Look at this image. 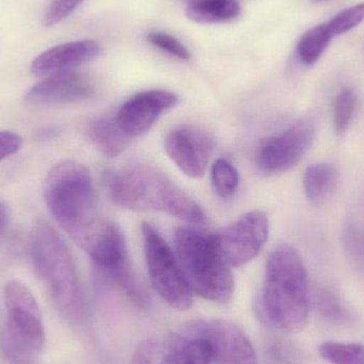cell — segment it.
I'll return each instance as SVG.
<instances>
[{
    "label": "cell",
    "mask_w": 364,
    "mask_h": 364,
    "mask_svg": "<svg viewBox=\"0 0 364 364\" xmlns=\"http://www.w3.org/2000/svg\"><path fill=\"white\" fill-rule=\"evenodd\" d=\"M44 198L58 224L106 277L130 271L123 235L102 213L91 173L83 164L64 161L53 166L45 178Z\"/></svg>",
    "instance_id": "6da1fadb"
},
{
    "label": "cell",
    "mask_w": 364,
    "mask_h": 364,
    "mask_svg": "<svg viewBox=\"0 0 364 364\" xmlns=\"http://www.w3.org/2000/svg\"><path fill=\"white\" fill-rule=\"evenodd\" d=\"M105 184L115 205L136 211L162 212L188 224H203L200 205L161 171L132 164L105 173Z\"/></svg>",
    "instance_id": "7a4b0ae2"
},
{
    "label": "cell",
    "mask_w": 364,
    "mask_h": 364,
    "mask_svg": "<svg viewBox=\"0 0 364 364\" xmlns=\"http://www.w3.org/2000/svg\"><path fill=\"white\" fill-rule=\"evenodd\" d=\"M263 308L277 328L286 333L304 329L309 318L307 272L299 252L289 244L269 254L265 267Z\"/></svg>",
    "instance_id": "3957f363"
},
{
    "label": "cell",
    "mask_w": 364,
    "mask_h": 364,
    "mask_svg": "<svg viewBox=\"0 0 364 364\" xmlns=\"http://www.w3.org/2000/svg\"><path fill=\"white\" fill-rule=\"evenodd\" d=\"M30 260L38 277L47 284L55 305L66 316L82 309V290L74 258L61 235L40 220L30 235Z\"/></svg>",
    "instance_id": "277c9868"
},
{
    "label": "cell",
    "mask_w": 364,
    "mask_h": 364,
    "mask_svg": "<svg viewBox=\"0 0 364 364\" xmlns=\"http://www.w3.org/2000/svg\"><path fill=\"white\" fill-rule=\"evenodd\" d=\"M175 247L193 293L214 303L230 301L235 279L231 267L218 254L211 235L181 227L175 232Z\"/></svg>",
    "instance_id": "5b68a950"
},
{
    "label": "cell",
    "mask_w": 364,
    "mask_h": 364,
    "mask_svg": "<svg viewBox=\"0 0 364 364\" xmlns=\"http://www.w3.org/2000/svg\"><path fill=\"white\" fill-rule=\"evenodd\" d=\"M6 329L2 336V350L8 359L36 356L44 346L42 314L31 291L18 280L6 282L4 290Z\"/></svg>",
    "instance_id": "8992f818"
},
{
    "label": "cell",
    "mask_w": 364,
    "mask_h": 364,
    "mask_svg": "<svg viewBox=\"0 0 364 364\" xmlns=\"http://www.w3.org/2000/svg\"><path fill=\"white\" fill-rule=\"evenodd\" d=\"M145 258L154 288L175 309H190L193 291L184 276L177 256L155 227L142 224Z\"/></svg>",
    "instance_id": "52a82bcc"
},
{
    "label": "cell",
    "mask_w": 364,
    "mask_h": 364,
    "mask_svg": "<svg viewBox=\"0 0 364 364\" xmlns=\"http://www.w3.org/2000/svg\"><path fill=\"white\" fill-rule=\"evenodd\" d=\"M269 223L264 212H248L222 230L211 235L223 260L232 269L258 256L269 237Z\"/></svg>",
    "instance_id": "ba28073f"
},
{
    "label": "cell",
    "mask_w": 364,
    "mask_h": 364,
    "mask_svg": "<svg viewBox=\"0 0 364 364\" xmlns=\"http://www.w3.org/2000/svg\"><path fill=\"white\" fill-rule=\"evenodd\" d=\"M316 126L310 119H301L284 132L267 139L257 155V166L264 174H279L296 166L311 149Z\"/></svg>",
    "instance_id": "9c48e42d"
},
{
    "label": "cell",
    "mask_w": 364,
    "mask_h": 364,
    "mask_svg": "<svg viewBox=\"0 0 364 364\" xmlns=\"http://www.w3.org/2000/svg\"><path fill=\"white\" fill-rule=\"evenodd\" d=\"M184 335L205 338L211 346L213 364H257L252 342L232 323L200 321L186 327Z\"/></svg>",
    "instance_id": "30bf717a"
},
{
    "label": "cell",
    "mask_w": 364,
    "mask_h": 364,
    "mask_svg": "<svg viewBox=\"0 0 364 364\" xmlns=\"http://www.w3.org/2000/svg\"><path fill=\"white\" fill-rule=\"evenodd\" d=\"M177 94L164 90L141 92L122 105L114 119L129 139L146 134L159 117L178 104Z\"/></svg>",
    "instance_id": "8fae6325"
},
{
    "label": "cell",
    "mask_w": 364,
    "mask_h": 364,
    "mask_svg": "<svg viewBox=\"0 0 364 364\" xmlns=\"http://www.w3.org/2000/svg\"><path fill=\"white\" fill-rule=\"evenodd\" d=\"M94 95L95 87L85 75L66 70L47 75L27 92L25 102L36 107L58 106L83 102Z\"/></svg>",
    "instance_id": "7c38bea8"
},
{
    "label": "cell",
    "mask_w": 364,
    "mask_h": 364,
    "mask_svg": "<svg viewBox=\"0 0 364 364\" xmlns=\"http://www.w3.org/2000/svg\"><path fill=\"white\" fill-rule=\"evenodd\" d=\"M213 149L211 136L196 127L181 126L168 134L166 151L177 168L191 178L205 174Z\"/></svg>",
    "instance_id": "4fadbf2b"
},
{
    "label": "cell",
    "mask_w": 364,
    "mask_h": 364,
    "mask_svg": "<svg viewBox=\"0 0 364 364\" xmlns=\"http://www.w3.org/2000/svg\"><path fill=\"white\" fill-rule=\"evenodd\" d=\"M100 46L93 40L76 41L58 45L44 51L32 61V74L45 76L60 70H73L98 57Z\"/></svg>",
    "instance_id": "5bb4252c"
},
{
    "label": "cell",
    "mask_w": 364,
    "mask_h": 364,
    "mask_svg": "<svg viewBox=\"0 0 364 364\" xmlns=\"http://www.w3.org/2000/svg\"><path fill=\"white\" fill-rule=\"evenodd\" d=\"M87 134L96 149L110 158L121 155L132 140L119 129L114 117H110L92 119L87 124Z\"/></svg>",
    "instance_id": "9a60e30c"
},
{
    "label": "cell",
    "mask_w": 364,
    "mask_h": 364,
    "mask_svg": "<svg viewBox=\"0 0 364 364\" xmlns=\"http://www.w3.org/2000/svg\"><path fill=\"white\" fill-rule=\"evenodd\" d=\"M132 364H188L181 348V336L151 339L136 348Z\"/></svg>",
    "instance_id": "2e32d148"
},
{
    "label": "cell",
    "mask_w": 364,
    "mask_h": 364,
    "mask_svg": "<svg viewBox=\"0 0 364 364\" xmlns=\"http://www.w3.org/2000/svg\"><path fill=\"white\" fill-rule=\"evenodd\" d=\"M337 168L327 162H318L306 168L304 174V190L308 200L314 205H320L331 197L337 186Z\"/></svg>",
    "instance_id": "e0dca14e"
},
{
    "label": "cell",
    "mask_w": 364,
    "mask_h": 364,
    "mask_svg": "<svg viewBox=\"0 0 364 364\" xmlns=\"http://www.w3.org/2000/svg\"><path fill=\"white\" fill-rule=\"evenodd\" d=\"M186 13L196 23H223L235 18L241 13V6L235 0H192Z\"/></svg>",
    "instance_id": "ac0fdd59"
},
{
    "label": "cell",
    "mask_w": 364,
    "mask_h": 364,
    "mask_svg": "<svg viewBox=\"0 0 364 364\" xmlns=\"http://www.w3.org/2000/svg\"><path fill=\"white\" fill-rule=\"evenodd\" d=\"M333 38L327 23L316 26L306 31L297 43V55L301 63L305 65L316 63Z\"/></svg>",
    "instance_id": "d6986e66"
},
{
    "label": "cell",
    "mask_w": 364,
    "mask_h": 364,
    "mask_svg": "<svg viewBox=\"0 0 364 364\" xmlns=\"http://www.w3.org/2000/svg\"><path fill=\"white\" fill-rule=\"evenodd\" d=\"M211 181L218 197L231 198L239 186V173L228 160L218 159L211 168Z\"/></svg>",
    "instance_id": "ffe728a7"
},
{
    "label": "cell",
    "mask_w": 364,
    "mask_h": 364,
    "mask_svg": "<svg viewBox=\"0 0 364 364\" xmlns=\"http://www.w3.org/2000/svg\"><path fill=\"white\" fill-rule=\"evenodd\" d=\"M323 359L331 364H364V346L325 342L318 348Z\"/></svg>",
    "instance_id": "44dd1931"
},
{
    "label": "cell",
    "mask_w": 364,
    "mask_h": 364,
    "mask_svg": "<svg viewBox=\"0 0 364 364\" xmlns=\"http://www.w3.org/2000/svg\"><path fill=\"white\" fill-rule=\"evenodd\" d=\"M357 107V96L350 87H344L333 102V124L338 134H343L350 127Z\"/></svg>",
    "instance_id": "7402d4cb"
},
{
    "label": "cell",
    "mask_w": 364,
    "mask_h": 364,
    "mask_svg": "<svg viewBox=\"0 0 364 364\" xmlns=\"http://www.w3.org/2000/svg\"><path fill=\"white\" fill-rule=\"evenodd\" d=\"M181 348L184 359L188 364L212 363L211 346L203 337L197 336H181Z\"/></svg>",
    "instance_id": "603a6c76"
},
{
    "label": "cell",
    "mask_w": 364,
    "mask_h": 364,
    "mask_svg": "<svg viewBox=\"0 0 364 364\" xmlns=\"http://www.w3.org/2000/svg\"><path fill=\"white\" fill-rule=\"evenodd\" d=\"M364 21V2L344 9L327 23L333 36L350 31Z\"/></svg>",
    "instance_id": "cb8c5ba5"
},
{
    "label": "cell",
    "mask_w": 364,
    "mask_h": 364,
    "mask_svg": "<svg viewBox=\"0 0 364 364\" xmlns=\"http://www.w3.org/2000/svg\"><path fill=\"white\" fill-rule=\"evenodd\" d=\"M147 40L158 48L178 58L179 60L188 61L191 59V53L188 48L182 44L181 41L177 40L171 34L160 31L151 32L147 36Z\"/></svg>",
    "instance_id": "d4e9b609"
},
{
    "label": "cell",
    "mask_w": 364,
    "mask_h": 364,
    "mask_svg": "<svg viewBox=\"0 0 364 364\" xmlns=\"http://www.w3.org/2000/svg\"><path fill=\"white\" fill-rule=\"evenodd\" d=\"M83 0H55L45 13L43 25L45 27H53L70 16Z\"/></svg>",
    "instance_id": "484cf974"
},
{
    "label": "cell",
    "mask_w": 364,
    "mask_h": 364,
    "mask_svg": "<svg viewBox=\"0 0 364 364\" xmlns=\"http://www.w3.org/2000/svg\"><path fill=\"white\" fill-rule=\"evenodd\" d=\"M318 304L322 314L333 318H341L344 316L343 308L338 303L337 299L328 291L318 290Z\"/></svg>",
    "instance_id": "4316f807"
},
{
    "label": "cell",
    "mask_w": 364,
    "mask_h": 364,
    "mask_svg": "<svg viewBox=\"0 0 364 364\" xmlns=\"http://www.w3.org/2000/svg\"><path fill=\"white\" fill-rule=\"evenodd\" d=\"M21 143L23 141L19 134L12 132H0V161L17 153Z\"/></svg>",
    "instance_id": "83f0119b"
},
{
    "label": "cell",
    "mask_w": 364,
    "mask_h": 364,
    "mask_svg": "<svg viewBox=\"0 0 364 364\" xmlns=\"http://www.w3.org/2000/svg\"><path fill=\"white\" fill-rule=\"evenodd\" d=\"M346 243L353 256L364 263V233L355 228H350L346 232Z\"/></svg>",
    "instance_id": "f1b7e54d"
},
{
    "label": "cell",
    "mask_w": 364,
    "mask_h": 364,
    "mask_svg": "<svg viewBox=\"0 0 364 364\" xmlns=\"http://www.w3.org/2000/svg\"><path fill=\"white\" fill-rule=\"evenodd\" d=\"M59 128L55 126H47V127L41 128L36 132V139L40 141H49L57 138L59 136Z\"/></svg>",
    "instance_id": "f546056e"
},
{
    "label": "cell",
    "mask_w": 364,
    "mask_h": 364,
    "mask_svg": "<svg viewBox=\"0 0 364 364\" xmlns=\"http://www.w3.org/2000/svg\"><path fill=\"white\" fill-rule=\"evenodd\" d=\"M10 218V208L4 201L0 200V235L8 228Z\"/></svg>",
    "instance_id": "4dcf8cb0"
},
{
    "label": "cell",
    "mask_w": 364,
    "mask_h": 364,
    "mask_svg": "<svg viewBox=\"0 0 364 364\" xmlns=\"http://www.w3.org/2000/svg\"><path fill=\"white\" fill-rule=\"evenodd\" d=\"M34 356H21L14 357V358L9 359L12 364H38L34 361Z\"/></svg>",
    "instance_id": "1f68e13d"
},
{
    "label": "cell",
    "mask_w": 364,
    "mask_h": 364,
    "mask_svg": "<svg viewBox=\"0 0 364 364\" xmlns=\"http://www.w3.org/2000/svg\"><path fill=\"white\" fill-rule=\"evenodd\" d=\"M314 2H323V1H327V0H314Z\"/></svg>",
    "instance_id": "d6a6232c"
}]
</instances>
